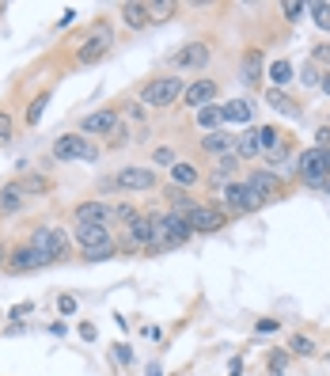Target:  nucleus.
Listing matches in <instances>:
<instances>
[{
  "mask_svg": "<svg viewBox=\"0 0 330 376\" xmlns=\"http://www.w3.org/2000/svg\"><path fill=\"white\" fill-rule=\"evenodd\" d=\"M110 46H114V27H110L107 19H99V23H95V27L84 35V42H80L76 65H99V61L110 53Z\"/></svg>",
  "mask_w": 330,
  "mask_h": 376,
  "instance_id": "1",
  "label": "nucleus"
},
{
  "mask_svg": "<svg viewBox=\"0 0 330 376\" xmlns=\"http://www.w3.org/2000/svg\"><path fill=\"white\" fill-rule=\"evenodd\" d=\"M296 175H300L304 187L323 190L330 179V148H304L300 160H296Z\"/></svg>",
  "mask_w": 330,
  "mask_h": 376,
  "instance_id": "2",
  "label": "nucleus"
},
{
  "mask_svg": "<svg viewBox=\"0 0 330 376\" xmlns=\"http://www.w3.org/2000/svg\"><path fill=\"white\" fill-rule=\"evenodd\" d=\"M31 247L42 251L50 262H61V259H69V251H72V236L61 225H38L35 236H31Z\"/></svg>",
  "mask_w": 330,
  "mask_h": 376,
  "instance_id": "3",
  "label": "nucleus"
},
{
  "mask_svg": "<svg viewBox=\"0 0 330 376\" xmlns=\"http://www.w3.org/2000/svg\"><path fill=\"white\" fill-rule=\"evenodd\" d=\"M182 92H186L182 76H156V80H148V84L141 87V107L164 110V107H171Z\"/></svg>",
  "mask_w": 330,
  "mask_h": 376,
  "instance_id": "4",
  "label": "nucleus"
},
{
  "mask_svg": "<svg viewBox=\"0 0 330 376\" xmlns=\"http://www.w3.org/2000/svg\"><path fill=\"white\" fill-rule=\"evenodd\" d=\"M122 247L125 251H148L156 243V232H159V213H137L130 225H122Z\"/></svg>",
  "mask_w": 330,
  "mask_h": 376,
  "instance_id": "5",
  "label": "nucleus"
},
{
  "mask_svg": "<svg viewBox=\"0 0 330 376\" xmlns=\"http://www.w3.org/2000/svg\"><path fill=\"white\" fill-rule=\"evenodd\" d=\"M53 160H61V164H69V160L95 164V160H99V148H95L92 137H84V133H61V137L53 141Z\"/></svg>",
  "mask_w": 330,
  "mask_h": 376,
  "instance_id": "6",
  "label": "nucleus"
},
{
  "mask_svg": "<svg viewBox=\"0 0 330 376\" xmlns=\"http://www.w3.org/2000/svg\"><path fill=\"white\" fill-rule=\"evenodd\" d=\"M186 225H190V232L194 236H205V232H220L224 225H228V213L220 210V205H201V202H194L186 213Z\"/></svg>",
  "mask_w": 330,
  "mask_h": 376,
  "instance_id": "7",
  "label": "nucleus"
},
{
  "mask_svg": "<svg viewBox=\"0 0 330 376\" xmlns=\"http://www.w3.org/2000/svg\"><path fill=\"white\" fill-rule=\"evenodd\" d=\"M118 126H122V110L103 107V110H92V114L80 118L76 133H84V137H110V133H118Z\"/></svg>",
  "mask_w": 330,
  "mask_h": 376,
  "instance_id": "8",
  "label": "nucleus"
},
{
  "mask_svg": "<svg viewBox=\"0 0 330 376\" xmlns=\"http://www.w3.org/2000/svg\"><path fill=\"white\" fill-rule=\"evenodd\" d=\"M262 198L254 194L251 187H247V182H228V187H224V198H220V210L224 213H254V210H262Z\"/></svg>",
  "mask_w": 330,
  "mask_h": 376,
  "instance_id": "9",
  "label": "nucleus"
},
{
  "mask_svg": "<svg viewBox=\"0 0 330 376\" xmlns=\"http://www.w3.org/2000/svg\"><path fill=\"white\" fill-rule=\"evenodd\" d=\"M46 266H53V262L31 243H19L15 251H8V274H31V270H46Z\"/></svg>",
  "mask_w": 330,
  "mask_h": 376,
  "instance_id": "10",
  "label": "nucleus"
},
{
  "mask_svg": "<svg viewBox=\"0 0 330 376\" xmlns=\"http://www.w3.org/2000/svg\"><path fill=\"white\" fill-rule=\"evenodd\" d=\"M152 187H156V167L130 164V167H118L114 175V190H152Z\"/></svg>",
  "mask_w": 330,
  "mask_h": 376,
  "instance_id": "11",
  "label": "nucleus"
},
{
  "mask_svg": "<svg viewBox=\"0 0 330 376\" xmlns=\"http://www.w3.org/2000/svg\"><path fill=\"white\" fill-rule=\"evenodd\" d=\"M72 221H76V225H103V228H110V225H114V205L99 202V198L80 202L76 210H72Z\"/></svg>",
  "mask_w": 330,
  "mask_h": 376,
  "instance_id": "12",
  "label": "nucleus"
},
{
  "mask_svg": "<svg viewBox=\"0 0 330 376\" xmlns=\"http://www.w3.org/2000/svg\"><path fill=\"white\" fill-rule=\"evenodd\" d=\"M243 182L262 198V202H273V198H281V190H285V187H281V175L270 171V167H259V171H251Z\"/></svg>",
  "mask_w": 330,
  "mask_h": 376,
  "instance_id": "13",
  "label": "nucleus"
},
{
  "mask_svg": "<svg viewBox=\"0 0 330 376\" xmlns=\"http://www.w3.org/2000/svg\"><path fill=\"white\" fill-rule=\"evenodd\" d=\"M216 80H194V84H186V92H182V103L186 107H194V110H201V107H213V99H216Z\"/></svg>",
  "mask_w": 330,
  "mask_h": 376,
  "instance_id": "14",
  "label": "nucleus"
},
{
  "mask_svg": "<svg viewBox=\"0 0 330 376\" xmlns=\"http://www.w3.org/2000/svg\"><path fill=\"white\" fill-rule=\"evenodd\" d=\"M171 65L175 69H205L209 65V46L205 42H190V46H182V50H175L171 53Z\"/></svg>",
  "mask_w": 330,
  "mask_h": 376,
  "instance_id": "15",
  "label": "nucleus"
},
{
  "mask_svg": "<svg viewBox=\"0 0 330 376\" xmlns=\"http://www.w3.org/2000/svg\"><path fill=\"white\" fill-rule=\"evenodd\" d=\"M27 202H31V198H27V190H23L19 179H12V182L0 187V217H15Z\"/></svg>",
  "mask_w": 330,
  "mask_h": 376,
  "instance_id": "16",
  "label": "nucleus"
},
{
  "mask_svg": "<svg viewBox=\"0 0 330 376\" xmlns=\"http://www.w3.org/2000/svg\"><path fill=\"white\" fill-rule=\"evenodd\" d=\"M72 239H76L80 251H92V247H99V243H110V228H103V225H76V228H72Z\"/></svg>",
  "mask_w": 330,
  "mask_h": 376,
  "instance_id": "17",
  "label": "nucleus"
},
{
  "mask_svg": "<svg viewBox=\"0 0 330 376\" xmlns=\"http://www.w3.org/2000/svg\"><path fill=\"white\" fill-rule=\"evenodd\" d=\"M232 156H236V160H254V156H262V148H259V130H243L239 137H232Z\"/></svg>",
  "mask_w": 330,
  "mask_h": 376,
  "instance_id": "18",
  "label": "nucleus"
},
{
  "mask_svg": "<svg viewBox=\"0 0 330 376\" xmlns=\"http://www.w3.org/2000/svg\"><path fill=\"white\" fill-rule=\"evenodd\" d=\"M118 12H122V23L130 31H144L152 23V15H148V4H137V0H125L122 8H118Z\"/></svg>",
  "mask_w": 330,
  "mask_h": 376,
  "instance_id": "19",
  "label": "nucleus"
},
{
  "mask_svg": "<svg viewBox=\"0 0 330 376\" xmlns=\"http://www.w3.org/2000/svg\"><path fill=\"white\" fill-rule=\"evenodd\" d=\"M167 171H171V187H179V190H190V187H194V182L201 179V171H198L194 164H190V160H175Z\"/></svg>",
  "mask_w": 330,
  "mask_h": 376,
  "instance_id": "20",
  "label": "nucleus"
},
{
  "mask_svg": "<svg viewBox=\"0 0 330 376\" xmlns=\"http://www.w3.org/2000/svg\"><path fill=\"white\" fill-rule=\"evenodd\" d=\"M220 114H224V122H232V126H247V122H251V103H247V99H232V103H224V107H220Z\"/></svg>",
  "mask_w": 330,
  "mask_h": 376,
  "instance_id": "21",
  "label": "nucleus"
},
{
  "mask_svg": "<svg viewBox=\"0 0 330 376\" xmlns=\"http://www.w3.org/2000/svg\"><path fill=\"white\" fill-rule=\"evenodd\" d=\"M266 76H270V87H285V84H293V61H285V58H277L270 69H266Z\"/></svg>",
  "mask_w": 330,
  "mask_h": 376,
  "instance_id": "22",
  "label": "nucleus"
},
{
  "mask_svg": "<svg viewBox=\"0 0 330 376\" xmlns=\"http://www.w3.org/2000/svg\"><path fill=\"white\" fill-rule=\"evenodd\" d=\"M236 167H239V160L232 156V152L216 156V171H213V179H209V182H213V187H228V175L236 171Z\"/></svg>",
  "mask_w": 330,
  "mask_h": 376,
  "instance_id": "23",
  "label": "nucleus"
},
{
  "mask_svg": "<svg viewBox=\"0 0 330 376\" xmlns=\"http://www.w3.org/2000/svg\"><path fill=\"white\" fill-rule=\"evenodd\" d=\"M266 103H270V107L277 110V114H288V118H296V114H300V107H296V103L288 99L285 92H277V87H270V92H266Z\"/></svg>",
  "mask_w": 330,
  "mask_h": 376,
  "instance_id": "24",
  "label": "nucleus"
},
{
  "mask_svg": "<svg viewBox=\"0 0 330 376\" xmlns=\"http://www.w3.org/2000/svg\"><path fill=\"white\" fill-rule=\"evenodd\" d=\"M201 148L209 152V156H224V152H232V137L228 133H205V137H201Z\"/></svg>",
  "mask_w": 330,
  "mask_h": 376,
  "instance_id": "25",
  "label": "nucleus"
},
{
  "mask_svg": "<svg viewBox=\"0 0 330 376\" xmlns=\"http://www.w3.org/2000/svg\"><path fill=\"white\" fill-rule=\"evenodd\" d=\"M239 73H243L247 84H259V80H262V53H259V50H247V58H243V65H239Z\"/></svg>",
  "mask_w": 330,
  "mask_h": 376,
  "instance_id": "26",
  "label": "nucleus"
},
{
  "mask_svg": "<svg viewBox=\"0 0 330 376\" xmlns=\"http://www.w3.org/2000/svg\"><path fill=\"white\" fill-rule=\"evenodd\" d=\"M198 126H201L205 133H216V130L224 126V114H220V107H216V103H213V107H201V110H198Z\"/></svg>",
  "mask_w": 330,
  "mask_h": 376,
  "instance_id": "27",
  "label": "nucleus"
},
{
  "mask_svg": "<svg viewBox=\"0 0 330 376\" xmlns=\"http://www.w3.org/2000/svg\"><path fill=\"white\" fill-rule=\"evenodd\" d=\"M167 202H171L175 213H186L190 205H194V194H190V190H179V187H167Z\"/></svg>",
  "mask_w": 330,
  "mask_h": 376,
  "instance_id": "28",
  "label": "nucleus"
},
{
  "mask_svg": "<svg viewBox=\"0 0 330 376\" xmlns=\"http://www.w3.org/2000/svg\"><path fill=\"white\" fill-rule=\"evenodd\" d=\"M23 182V190H27V198H35V194H50V187L53 182L46 179V175H27V179H19Z\"/></svg>",
  "mask_w": 330,
  "mask_h": 376,
  "instance_id": "29",
  "label": "nucleus"
},
{
  "mask_svg": "<svg viewBox=\"0 0 330 376\" xmlns=\"http://www.w3.org/2000/svg\"><path fill=\"white\" fill-rule=\"evenodd\" d=\"M46 103H50V87H46V92H38V95H35V103L27 107V126H38V122H42Z\"/></svg>",
  "mask_w": 330,
  "mask_h": 376,
  "instance_id": "30",
  "label": "nucleus"
},
{
  "mask_svg": "<svg viewBox=\"0 0 330 376\" xmlns=\"http://www.w3.org/2000/svg\"><path fill=\"white\" fill-rule=\"evenodd\" d=\"M288 354H296V357H311V354H315V342H311L308 334H293V339H288Z\"/></svg>",
  "mask_w": 330,
  "mask_h": 376,
  "instance_id": "31",
  "label": "nucleus"
},
{
  "mask_svg": "<svg viewBox=\"0 0 330 376\" xmlns=\"http://www.w3.org/2000/svg\"><path fill=\"white\" fill-rule=\"evenodd\" d=\"M118 255V243L110 239V243H99V247H92V251H84V259L87 262H107V259H114Z\"/></svg>",
  "mask_w": 330,
  "mask_h": 376,
  "instance_id": "32",
  "label": "nucleus"
},
{
  "mask_svg": "<svg viewBox=\"0 0 330 376\" xmlns=\"http://www.w3.org/2000/svg\"><path fill=\"white\" fill-rule=\"evenodd\" d=\"M175 12H179V4H175V0H152V4H148L152 19H171Z\"/></svg>",
  "mask_w": 330,
  "mask_h": 376,
  "instance_id": "33",
  "label": "nucleus"
},
{
  "mask_svg": "<svg viewBox=\"0 0 330 376\" xmlns=\"http://www.w3.org/2000/svg\"><path fill=\"white\" fill-rule=\"evenodd\" d=\"M308 12H311V19H315L319 31H330V4L319 0V4H308Z\"/></svg>",
  "mask_w": 330,
  "mask_h": 376,
  "instance_id": "34",
  "label": "nucleus"
},
{
  "mask_svg": "<svg viewBox=\"0 0 330 376\" xmlns=\"http://www.w3.org/2000/svg\"><path fill=\"white\" fill-rule=\"evenodd\" d=\"M23 316H35V300H19V304H12V308L4 311V319H12V323H19Z\"/></svg>",
  "mask_w": 330,
  "mask_h": 376,
  "instance_id": "35",
  "label": "nucleus"
},
{
  "mask_svg": "<svg viewBox=\"0 0 330 376\" xmlns=\"http://www.w3.org/2000/svg\"><path fill=\"white\" fill-rule=\"evenodd\" d=\"M300 80H304V87H319L323 73H319V65H315V61H308V65L300 69Z\"/></svg>",
  "mask_w": 330,
  "mask_h": 376,
  "instance_id": "36",
  "label": "nucleus"
},
{
  "mask_svg": "<svg viewBox=\"0 0 330 376\" xmlns=\"http://www.w3.org/2000/svg\"><path fill=\"white\" fill-rule=\"evenodd\" d=\"M281 12H285V19H288V23H300V19H304V12H308V4H296V0H285V4H281Z\"/></svg>",
  "mask_w": 330,
  "mask_h": 376,
  "instance_id": "37",
  "label": "nucleus"
},
{
  "mask_svg": "<svg viewBox=\"0 0 330 376\" xmlns=\"http://www.w3.org/2000/svg\"><path fill=\"white\" fill-rule=\"evenodd\" d=\"M311 61H315V65H327V73H330V42L311 46Z\"/></svg>",
  "mask_w": 330,
  "mask_h": 376,
  "instance_id": "38",
  "label": "nucleus"
},
{
  "mask_svg": "<svg viewBox=\"0 0 330 376\" xmlns=\"http://www.w3.org/2000/svg\"><path fill=\"white\" fill-rule=\"evenodd\" d=\"M285 365H288V354H285V350L270 354V376H285Z\"/></svg>",
  "mask_w": 330,
  "mask_h": 376,
  "instance_id": "39",
  "label": "nucleus"
},
{
  "mask_svg": "<svg viewBox=\"0 0 330 376\" xmlns=\"http://www.w3.org/2000/svg\"><path fill=\"white\" fill-rule=\"evenodd\" d=\"M137 217V210L130 202H122V205H114V221H122V225H130V221Z\"/></svg>",
  "mask_w": 330,
  "mask_h": 376,
  "instance_id": "40",
  "label": "nucleus"
},
{
  "mask_svg": "<svg viewBox=\"0 0 330 376\" xmlns=\"http://www.w3.org/2000/svg\"><path fill=\"white\" fill-rule=\"evenodd\" d=\"M152 164L171 167V164H175V152H171V148H156V152H152Z\"/></svg>",
  "mask_w": 330,
  "mask_h": 376,
  "instance_id": "41",
  "label": "nucleus"
},
{
  "mask_svg": "<svg viewBox=\"0 0 330 376\" xmlns=\"http://www.w3.org/2000/svg\"><path fill=\"white\" fill-rule=\"evenodd\" d=\"M8 141H12V114L0 110V145H8Z\"/></svg>",
  "mask_w": 330,
  "mask_h": 376,
  "instance_id": "42",
  "label": "nucleus"
},
{
  "mask_svg": "<svg viewBox=\"0 0 330 376\" xmlns=\"http://www.w3.org/2000/svg\"><path fill=\"white\" fill-rule=\"evenodd\" d=\"M254 331H259V334H277L281 331V319H259V323H254Z\"/></svg>",
  "mask_w": 330,
  "mask_h": 376,
  "instance_id": "43",
  "label": "nucleus"
},
{
  "mask_svg": "<svg viewBox=\"0 0 330 376\" xmlns=\"http://www.w3.org/2000/svg\"><path fill=\"white\" fill-rule=\"evenodd\" d=\"M58 311H61V316H72V311H76V297H69V293H65V297H58Z\"/></svg>",
  "mask_w": 330,
  "mask_h": 376,
  "instance_id": "44",
  "label": "nucleus"
},
{
  "mask_svg": "<svg viewBox=\"0 0 330 376\" xmlns=\"http://www.w3.org/2000/svg\"><path fill=\"white\" fill-rule=\"evenodd\" d=\"M114 361L130 365V361H133V350H130V346H122V342H118V346H114Z\"/></svg>",
  "mask_w": 330,
  "mask_h": 376,
  "instance_id": "45",
  "label": "nucleus"
},
{
  "mask_svg": "<svg viewBox=\"0 0 330 376\" xmlns=\"http://www.w3.org/2000/svg\"><path fill=\"white\" fill-rule=\"evenodd\" d=\"M315 148H330V126H323V130L315 133Z\"/></svg>",
  "mask_w": 330,
  "mask_h": 376,
  "instance_id": "46",
  "label": "nucleus"
},
{
  "mask_svg": "<svg viewBox=\"0 0 330 376\" xmlns=\"http://www.w3.org/2000/svg\"><path fill=\"white\" fill-rule=\"evenodd\" d=\"M80 339H84V342H95V323H80Z\"/></svg>",
  "mask_w": 330,
  "mask_h": 376,
  "instance_id": "47",
  "label": "nucleus"
},
{
  "mask_svg": "<svg viewBox=\"0 0 330 376\" xmlns=\"http://www.w3.org/2000/svg\"><path fill=\"white\" fill-rule=\"evenodd\" d=\"M141 334H144V339H159V327L148 323V327H141Z\"/></svg>",
  "mask_w": 330,
  "mask_h": 376,
  "instance_id": "48",
  "label": "nucleus"
},
{
  "mask_svg": "<svg viewBox=\"0 0 330 376\" xmlns=\"http://www.w3.org/2000/svg\"><path fill=\"white\" fill-rule=\"evenodd\" d=\"M0 270H8V247L0 243Z\"/></svg>",
  "mask_w": 330,
  "mask_h": 376,
  "instance_id": "49",
  "label": "nucleus"
},
{
  "mask_svg": "<svg viewBox=\"0 0 330 376\" xmlns=\"http://www.w3.org/2000/svg\"><path fill=\"white\" fill-rule=\"evenodd\" d=\"M319 87H323V92L330 95V73H323V80H319Z\"/></svg>",
  "mask_w": 330,
  "mask_h": 376,
  "instance_id": "50",
  "label": "nucleus"
},
{
  "mask_svg": "<svg viewBox=\"0 0 330 376\" xmlns=\"http://www.w3.org/2000/svg\"><path fill=\"white\" fill-rule=\"evenodd\" d=\"M144 376H164V373H159V365L152 361V365H148V373H144Z\"/></svg>",
  "mask_w": 330,
  "mask_h": 376,
  "instance_id": "51",
  "label": "nucleus"
},
{
  "mask_svg": "<svg viewBox=\"0 0 330 376\" xmlns=\"http://www.w3.org/2000/svg\"><path fill=\"white\" fill-rule=\"evenodd\" d=\"M323 190H327V194H330V179H327V187H323Z\"/></svg>",
  "mask_w": 330,
  "mask_h": 376,
  "instance_id": "52",
  "label": "nucleus"
},
{
  "mask_svg": "<svg viewBox=\"0 0 330 376\" xmlns=\"http://www.w3.org/2000/svg\"><path fill=\"white\" fill-rule=\"evenodd\" d=\"M327 361H330V354H327Z\"/></svg>",
  "mask_w": 330,
  "mask_h": 376,
  "instance_id": "53",
  "label": "nucleus"
}]
</instances>
